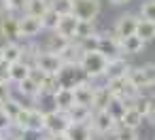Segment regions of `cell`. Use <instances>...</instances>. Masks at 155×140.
Listing matches in <instances>:
<instances>
[{"label":"cell","instance_id":"obj_1","mask_svg":"<svg viewBox=\"0 0 155 140\" xmlns=\"http://www.w3.org/2000/svg\"><path fill=\"white\" fill-rule=\"evenodd\" d=\"M79 66L81 70L89 77V81H98V79H104L106 77V68H108V60L94 51V53H81L79 57Z\"/></svg>","mask_w":155,"mask_h":140},{"label":"cell","instance_id":"obj_2","mask_svg":"<svg viewBox=\"0 0 155 140\" xmlns=\"http://www.w3.org/2000/svg\"><path fill=\"white\" fill-rule=\"evenodd\" d=\"M58 83L60 89H74L83 83H94V81H89V77L81 70L79 64H64L62 70L58 72Z\"/></svg>","mask_w":155,"mask_h":140},{"label":"cell","instance_id":"obj_3","mask_svg":"<svg viewBox=\"0 0 155 140\" xmlns=\"http://www.w3.org/2000/svg\"><path fill=\"white\" fill-rule=\"evenodd\" d=\"M127 79L134 87L142 89H151L155 87V64H142V66H132L127 72Z\"/></svg>","mask_w":155,"mask_h":140},{"label":"cell","instance_id":"obj_4","mask_svg":"<svg viewBox=\"0 0 155 140\" xmlns=\"http://www.w3.org/2000/svg\"><path fill=\"white\" fill-rule=\"evenodd\" d=\"M102 13V0H74L72 5V15L81 21H94Z\"/></svg>","mask_w":155,"mask_h":140},{"label":"cell","instance_id":"obj_5","mask_svg":"<svg viewBox=\"0 0 155 140\" xmlns=\"http://www.w3.org/2000/svg\"><path fill=\"white\" fill-rule=\"evenodd\" d=\"M68 125H70V119H68V115H66V112L55 110V108L45 110V134H49V136L66 134Z\"/></svg>","mask_w":155,"mask_h":140},{"label":"cell","instance_id":"obj_6","mask_svg":"<svg viewBox=\"0 0 155 140\" xmlns=\"http://www.w3.org/2000/svg\"><path fill=\"white\" fill-rule=\"evenodd\" d=\"M89 125H91L96 136H110L113 129L117 127V121L106 110H94V115L89 119Z\"/></svg>","mask_w":155,"mask_h":140},{"label":"cell","instance_id":"obj_7","mask_svg":"<svg viewBox=\"0 0 155 140\" xmlns=\"http://www.w3.org/2000/svg\"><path fill=\"white\" fill-rule=\"evenodd\" d=\"M136 24H138V15L134 13H123L115 19V26H113V36L115 38H125V36H132L136 34Z\"/></svg>","mask_w":155,"mask_h":140},{"label":"cell","instance_id":"obj_8","mask_svg":"<svg viewBox=\"0 0 155 140\" xmlns=\"http://www.w3.org/2000/svg\"><path fill=\"white\" fill-rule=\"evenodd\" d=\"M62 66H64V62L58 53H49V51H43V49H41V53L34 62V68H38L45 74H58L62 70Z\"/></svg>","mask_w":155,"mask_h":140},{"label":"cell","instance_id":"obj_9","mask_svg":"<svg viewBox=\"0 0 155 140\" xmlns=\"http://www.w3.org/2000/svg\"><path fill=\"white\" fill-rule=\"evenodd\" d=\"M0 36L5 43H19V15H5L0 17Z\"/></svg>","mask_w":155,"mask_h":140},{"label":"cell","instance_id":"obj_10","mask_svg":"<svg viewBox=\"0 0 155 140\" xmlns=\"http://www.w3.org/2000/svg\"><path fill=\"white\" fill-rule=\"evenodd\" d=\"M41 32H43V24H41L38 17L19 15V36H21V43L24 41H34Z\"/></svg>","mask_w":155,"mask_h":140},{"label":"cell","instance_id":"obj_11","mask_svg":"<svg viewBox=\"0 0 155 140\" xmlns=\"http://www.w3.org/2000/svg\"><path fill=\"white\" fill-rule=\"evenodd\" d=\"M98 53H102L106 60H115L121 57V43L119 38H115L113 34H100V43H98Z\"/></svg>","mask_w":155,"mask_h":140},{"label":"cell","instance_id":"obj_12","mask_svg":"<svg viewBox=\"0 0 155 140\" xmlns=\"http://www.w3.org/2000/svg\"><path fill=\"white\" fill-rule=\"evenodd\" d=\"M77 28H79V19L70 13V15H62L58 21V28L53 32H58L60 36H64L70 43H77Z\"/></svg>","mask_w":155,"mask_h":140},{"label":"cell","instance_id":"obj_13","mask_svg":"<svg viewBox=\"0 0 155 140\" xmlns=\"http://www.w3.org/2000/svg\"><path fill=\"white\" fill-rule=\"evenodd\" d=\"M64 136L68 140H94L96 138V134H94L89 123H70Z\"/></svg>","mask_w":155,"mask_h":140},{"label":"cell","instance_id":"obj_14","mask_svg":"<svg viewBox=\"0 0 155 140\" xmlns=\"http://www.w3.org/2000/svg\"><path fill=\"white\" fill-rule=\"evenodd\" d=\"M74 104H77L74 102V89H58L53 93V108L55 110L68 112Z\"/></svg>","mask_w":155,"mask_h":140},{"label":"cell","instance_id":"obj_15","mask_svg":"<svg viewBox=\"0 0 155 140\" xmlns=\"http://www.w3.org/2000/svg\"><path fill=\"white\" fill-rule=\"evenodd\" d=\"M119 43H121V53H123V57H125V55H138V53H142L144 47H147V43H144L140 36H136V34L125 36V38H121Z\"/></svg>","mask_w":155,"mask_h":140},{"label":"cell","instance_id":"obj_16","mask_svg":"<svg viewBox=\"0 0 155 140\" xmlns=\"http://www.w3.org/2000/svg\"><path fill=\"white\" fill-rule=\"evenodd\" d=\"M130 64L127 60L121 55V57H115V60H108V68H106V77L104 79H115V77H125L130 72Z\"/></svg>","mask_w":155,"mask_h":140},{"label":"cell","instance_id":"obj_17","mask_svg":"<svg viewBox=\"0 0 155 140\" xmlns=\"http://www.w3.org/2000/svg\"><path fill=\"white\" fill-rule=\"evenodd\" d=\"M94 91H96V85L94 83H83V85L74 87V102L77 104H83V106H91L94 104Z\"/></svg>","mask_w":155,"mask_h":140},{"label":"cell","instance_id":"obj_18","mask_svg":"<svg viewBox=\"0 0 155 140\" xmlns=\"http://www.w3.org/2000/svg\"><path fill=\"white\" fill-rule=\"evenodd\" d=\"M110 100H113V93H110V89L106 87V83H104V85H96L91 108H94V110H106V106L110 104Z\"/></svg>","mask_w":155,"mask_h":140},{"label":"cell","instance_id":"obj_19","mask_svg":"<svg viewBox=\"0 0 155 140\" xmlns=\"http://www.w3.org/2000/svg\"><path fill=\"white\" fill-rule=\"evenodd\" d=\"M68 43H70V41H66V38L60 36L58 32H49V36H45V41H43L41 49H43V51H49V53H60Z\"/></svg>","mask_w":155,"mask_h":140},{"label":"cell","instance_id":"obj_20","mask_svg":"<svg viewBox=\"0 0 155 140\" xmlns=\"http://www.w3.org/2000/svg\"><path fill=\"white\" fill-rule=\"evenodd\" d=\"M28 129L30 132H36V134H43L45 132V110L38 108V106H30V117H28Z\"/></svg>","mask_w":155,"mask_h":140},{"label":"cell","instance_id":"obj_21","mask_svg":"<svg viewBox=\"0 0 155 140\" xmlns=\"http://www.w3.org/2000/svg\"><path fill=\"white\" fill-rule=\"evenodd\" d=\"M49 9H51V0H26L24 15H32V17L41 19Z\"/></svg>","mask_w":155,"mask_h":140},{"label":"cell","instance_id":"obj_22","mask_svg":"<svg viewBox=\"0 0 155 140\" xmlns=\"http://www.w3.org/2000/svg\"><path fill=\"white\" fill-rule=\"evenodd\" d=\"M30 72H32V66H28L26 62H15V64H9V77H11V83L13 85H17V83H21L24 79H28L30 77Z\"/></svg>","mask_w":155,"mask_h":140},{"label":"cell","instance_id":"obj_23","mask_svg":"<svg viewBox=\"0 0 155 140\" xmlns=\"http://www.w3.org/2000/svg\"><path fill=\"white\" fill-rule=\"evenodd\" d=\"M68 119H70V123H89V119H91V115H94V110H91V106H83V104H74L68 112Z\"/></svg>","mask_w":155,"mask_h":140},{"label":"cell","instance_id":"obj_24","mask_svg":"<svg viewBox=\"0 0 155 140\" xmlns=\"http://www.w3.org/2000/svg\"><path fill=\"white\" fill-rule=\"evenodd\" d=\"M2 53H5V62L7 64H15L21 60V53H24V43H5L2 45Z\"/></svg>","mask_w":155,"mask_h":140},{"label":"cell","instance_id":"obj_25","mask_svg":"<svg viewBox=\"0 0 155 140\" xmlns=\"http://www.w3.org/2000/svg\"><path fill=\"white\" fill-rule=\"evenodd\" d=\"M136 36H140L144 43L155 41V24L149 21V19L138 17V24H136Z\"/></svg>","mask_w":155,"mask_h":140},{"label":"cell","instance_id":"obj_26","mask_svg":"<svg viewBox=\"0 0 155 140\" xmlns=\"http://www.w3.org/2000/svg\"><path fill=\"white\" fill-rule=\"evenodd\" d=\"M142 121H144V117L134 108V106H127V110H125V115L121 117V125H125V127H132V129H140V125H142Z\"/></svg>","mask_w":155,"mask_h":140},{"label":"cell","instance_id":"obj_27","mask_svg":"<svg viewBox=\"0 0 155 140\" xmlns=\"http://www.w3.org/2000/svg\"><path fill=\"white\" fill-rule=\"evenodd\" d=\"M58 55L62 57V62H64V64H79L81 49H79V45H77V43H68V45L58 53Z\"/></svg>","mask_w":155,"mask_h":140},{"label":"cell","instance_id":"obj_28","mask_svg":"<svg viewBox=\"0 0 155 140\" xmlns=\"http://www.w3.org/2000/svg\"><path fill=\"white\" fill-rule=\"evenodd\" d=\"M127 106H130V104H127L125 100H121V98H113V100H110V104L106 106V112H108V115L119 123V121H121V117L125 115Z\"/></svg>","mask_w":155,"mask_h":140},{"label":"cell","instance_id":"obj_29","mask_svg":"<svg viewBox=\"0 0 155 140\" xmlns=\"http://www.w3.org/2000/svg\"><path fill=\"white\" fill-rule=\"evenodd\" d=\"M110 138L113 140H138V129H132V127H125V125L117 123V127L113 129Z\"/></svg>","mask_w":155,"mask_h":140},{"label":"cell","instance_id":"obj_30","mask_svg":"<svg viewBox=\"0 0 155 140\" xmlns=\"http://www.w3.org/2000/svg\"><path fill=\"white\" fill-rule=\"evenodd\" d=\"M60 13H55L53 9H49L43 17H41V24H43V32H53L58 28V21H60Z\"/></svg>","mask_w":155,"mask_h":140},{"label":"cell","instance_id":"obj_31","mask_svg":"<svg viewBox=\"0 0 155 140\" xmlns=\"http://www.w3.org/2000/svg\"><path fill=\"white\" fill-rule=\"evenodd\" d=\"M98 43H100V34L98 32L91 34V36H87V38H83V41H77L81 53H94V51H98Z\"/></svg>","mask_w":155,"mask_h":140},{"label":"cell","instance_id":"obj_32","mask_svg":"<svg viewBox=\"0 0 155 140\" xmlns=\"http://www.w3.org/2000/svg\"><path fill=\"white\" fill-rule=\"evenodd\" d=\"M0 108H2V110L7 112V117H9V119H11V123H13V121L17 119L19 110L24 108V104H19V102H17L15 98H11V100H7V102H5L2 106H0Z\"/></svg>","mask_w":155,"mask_h":140},{"label":"cell","instance_id":"obj_33","mask_svg":"<svg viewBox=\"0 0 155 140\" xmlns=\"http://www.w3.org/2000/svg\"><path fill=\"white\" fill-rule=\"evenodd\" d=\"M72 5H74V0H51V9L60 15H70Z\"/></svg>","mask_w":155,"mask_h":140},{"label":"cell","instance_id":"obj_34","mask_svg":"<svg viewBox=\"0 0 155 140\" xmlns=\"http://www.w3.org/2000/svg\"><path fill=\"white\" fill-rule=\"evenodd\" d=\"M91 34H96V26H94V21H81V19H79V28H77V41H83V38L91 36Z\"/></svg>","mask_w":155,"mask_h":140},{"label":"cell","instance_id":"obj_35","mask_svg":"<svg viewBox=\"0 0 155 140\" xmlns=\"http://www.w3.org/2000/svg\"><path fill=\"white\" fill-rule=\"evenodd\" d=\"M140 17L155 24V0H144L140 5Z\"/></svg>","mask_w":155,"mask_h":140},{"label":"cell","instance_id":"obj_36","mask_svg":"<svg viewBox=\"0 0 155 140\" xmlns=\"http://www.w3.org/2000/svg\"><path fill=\"white\" fill-rule=\"evenodd\" d=\"M9 129H13V123H11V119L7 117V112L0 108V134H7Z\"/></svg>","mask_w":155,"mask_h":140},{"label":"cell","instance_id":"obj_37","mask_svg":"<svg viewBox=\"0 0 155 140\" xmlns=\"http://www.w3.org/2000/svg\"><path fill=\"white\" fill-rule=\"evenodd\" d=\"M0 85H11V77H9V64L0 62Z\"/></svg>","mask_w":155,"mask_h":140},{"label":"cell","instance_id":"obj_38","mask_svg":"<svg viewBox=\"0 0 155 140\" xmlns=\"http://www.w3.org/2000/svg\"><path fill=\"white\" fill-rule=\"evenodd\" d=\"M11 93H13L11 85H0V106H2L7 100H11Z\"/></svg>","mask_w":155,"mask_h":140},{"label":"cell","instance_id":"obj_39","mask_svg":"<svg viewBox=\"0 0 155 140\" xmlns=\"http://www.w3.org/2000/svg\"><path fill=\"white\" fill-rule=\"evenodd\" d=\"M5 15H15L11 0H0V17H5Z\"/></svg>","mask_w":155,"mask_h":140},{"label":"cell","instance_id":"obj_40","mask_svg":"<svg viewBox=\"0 0 155 140\" xmlns=\"http://www.w3.org/2000/svg\"><path fill=\"white\" fill-rule=\"evenodd\" d=\"M11 7H13L15 15H24V7H26V0H11Z\"/></svg>","mask_w":155,"mask_h":140},{"label":"cell","instance_id":"obj_41","mask_svg":"<svg viewBox=\"0 0 155 140\" xmlns=\"http://www.w3.org/2000/svg\"><path fill=\"white\" fill-rule=\"evenodd\" d=\"M144 121H149V123H151V125L155 127V102L151 104V110H149V115L144 117Z\"/></svg>","mask_w":155,"mask_h":140},{"label":"cell","instance_id":"obj_42","mask_svg":"<svg viewBox=\"0 0 155 140\" xmlns=\"http://www.w3.org/2000/svg\"><path fill=\"white\" fill-rule=\"evenodd\" d=\"M130 2H132V0H108V5H113V7H125Z\"/></svg>","mask_w":155,"mask_h":140},{"label":"cell","instance_id":"obj_43","mask_svg":"<svg viewBox=\"0 0 155 140\" xmlns=\"http://www.w3.org/2000/svg\"><path fill=\"white\" fill-rule=\"evenodd\" d=\"M49 140H68L64 134H55V136H49Z\"/></svg>","mask_w":155,"mask_h":140},{"label":"cell","instance_id":"obj_44","mask_svg":"<svg viewBox=\"0 0 155 140\" xmlns=\"http://www.w3.org/2000/svg\"><path fill=\"white\" fill-rule=\"evenodd\" d=\"M0 62H5V53H2V45H0Z\"/></svg>","mask_w":155,"mask_h":140},{"label":"cell","instance_id":"obj_45","mask_svg":"<svg viewBox=\"0 0 155 140\" xmlns=\"http://www.w3.org/2000/svg\"><path fill=\"white\" fill-rule=\"evenodd\" d=\"M0 140H7V138H5V134H2V136H0Z\"/></svg>","mask_w":155,"mask_h":140},{"label":"cell","instance_id":"obj_46","mask_svg":"<svg viewBox=\"0 0 155 140\" xmlns=\"http://www.w3.org/2000/svg\"><path fill=\"white\" fill-rule=\"evenodd\" d=\"M153 102H155V98H153Z\"/></svg>","mask_w":155,"mask_h":140},{"label":"cell","instance_id":"obj_47","mask_svg":"<svg viewBox=\"0 0 155 140\" xmlns=\"http://www.w3.org/2000/svg\"><path fill=\"white\" fill-rule=\"evenodd\" d=\"M0 136H2V134H0Z\"/></svg>","mask_w":155,"mask_h":140}]
</instances>
